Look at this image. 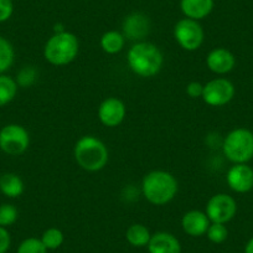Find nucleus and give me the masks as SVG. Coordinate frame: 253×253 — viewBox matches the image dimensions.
Returning <instances> with one entry per match:
<instances>
[{"label": "nucleus", "mask_w": 253, "mask_h": 253, "mask_svg": "<svg viewBox=\"0 0 253 253\" xmlns=\"http://www.w3.org/2000/svg\"><path fill=\"white\" fill-rule=\"evenodd\" d=\"M126 62L133 74L143 79H150L160 72L164 56L157 45L148 41H139L128 50Z\"/></svg>", "instance_id": "nucleus-1"}, {"label": "nucleus", "mask_w": 253, "mask_h": 253, "mask_svg": "<svg viewBox=\"0 0 253 253\" xmlns=\"http://www.w3.org/2000/svg\"><path fill=\"white\" fill-rule=\"evenodd\" d=\"M177 180L165 170H153L142 181V194L145 200L155 206H163L175 199L177 194Z\"/></svg>", "instance_id": "nucleus-2"}, {"label": "nucleus", "mask_w": 253, "mask_h": 253, "mask_svg": "<svg viewBox=\"0 0 253 253\" xmlns=\"http://www.w3.org/2000/svg\"><path fill=\"white\" fill-rule=\"evenodd\" d=\"M74 157L81 169L96 172L103 169L109 159L106 144L93 135H84L76 142Z\"/></svg>", "instance_id": "nucleus-3"}, {"label": "nucleus", "mask_w": 253, "mask_h": 253, "mask_svg": "<svg viewBox=\"0 0 253 253\" xmlns=\"http://www.w3.org/2000/svg\"><path fill=\"white\" fill-rule=\"evenodd\" d=\"M80 51L79 39L69 31L55 33L43 46V57L53 66H66L76 60Z\"/></svg>", "instance_id": "nucleus-4"}, {"label": "nucleus", "mask_w": 253, "mask_h": 253, "mask_svg": "<svg viewBox=\"0 0 253 253\" xmlns=\"http://www.w3.org/2000/svg\"><path fill=\"white\" fill-rule=\"evenodd\" d=\"M225 157L233 164H247L253 159V133L247 128H236L223 139Z\"/></svg>", "instance_id": "nucleus-5"}, {"label": "nucleus", "mask_w": 253, "mask_h": 253, "mask_svg": "<svg viewBox=\"0 0 253 253\" xmlns=\"http://www.w3.org/2000/svg\"><path fill=\"white\" fill-rule=\"evenodd\" d=\"M174 39L182 50L193 52L201 47L205 40V33L199 21L184 18L175 24Z\"/></svg>", "instance_id": "nucleus-6"}, {"label": "nucleus", "mask_w": 253, "mask_h": 253, "mask_svg": "<svg viewBox=\"0 0 253 253\" xmlns=\"http://www.w3.org/2000/svg\"><path fill=\"white\" fill-rule=\"evenodd\" d=\"M30 145L29 132L20 124H6L0 129V149L11 157L24 154Z\"/></svg>", "instance_id": "nucleus-7"}, {"label": "nucleus", "mask_w": 253, "mask_h": 253, "mask_svg": "<svg viewBox=\"0 0 253 253\" xmlns=\"http://www.w3.org/2000/svg\"><path fill=\"white\" fill-rule=\"evenodd\" d=\"M237 212V203L228 194H216L209 199L206 204L205 213L211 222L227 223L232 220Z\"/></svg>", "instance_id": "nucleus-8"}, {"label": "nucleus", "mask_w": 253, "mask_h": 253, "mask_svg": "<svg viewBox=\"0 0 253 253\" xmlns=\"http://www.w3.org/2000/svg\"><path fill=\"white\" fill-rule=\"evenodd\" d=\"M235 92V86L230 80L217 77L204 84V93L201 98L208 106L222 107L232 101Z\"/></svg>", "instance_id": "nucleus-9"}, {"label": "nucleus", "mask_w": 253, "mask_h": 253, "mask_svg": "<svg viewBox=\"0 0 253 253\" xmlns=\"http://www.w3.org/2000/svg\"><path fill=\"white\" fill-rule=\"evenodd\" d=\"M97 116L104 126L114 128L118 126L126 118V107L122 99L117 97H108L99 104Z\"/></svg>", "instance_id": "nucleus-10"}, {"label": "nucleus", "mask_w": 253, "mask_h": 253, "mask_svg": "<svg viewBox=\"0 0 253 253\" xmlns=\"http://www.w3.org/2000/svg\"><path fill=\"white\" fill-rule=\"evenodd\" d=\"M226 182L235 193H248L253 189V169L247 164H233L226 175Z\"/></svg>", "instance_id": "nucleus-11"}, {"label": "nucleus", "mask_w": 253, "mask_h": 253, "mask_svg": "<svg viewBox=\"0 0 253 253\" xmlns=\"http://www.w3.org/2000/svg\"><path fill=\"white\" fill-rule=\"evenodd\" d=\"M150 31V20L142 13H132L126 16L122 24V34L124 38L133 41H143Z\"/></svg>", "instance_id": "nucleus-12"}, {"label": "nucleus", "mask_w": 253, "mask_h": 253, "mask_svg": "<svg viewBox=\"0 0 253 253\" xmlns=\"http://www.w3.org/2000/svg\"><path fill=\"white\" fill-rule=\"evenodd\" d=\"M206 66L215 75H226L235 69L236 57L227 48L216 47L209 52Z\"/></svg>", "instance_id": "nucleus-13"}, {"label": "nucleus", "mask_w": 253, "mask_h": 253, "mask_svg": "<svg viewBox=\"0 0 253 253\" xmlns=\"http://www.w3.org/2000/svg\"><path fill=\"white\" fill-rule=\"evenodd\" d=\"M211 221L205 211L190 210L181 217V228L186 235L191 237H201L206 235Z\"/></svg>", "instance_id": "nucleus-14"}, {"label": "nucleus", "mask_w": 253, "mask_h": 253, "mask_svg": "<svg viewBox=\"0 0 253 253\" xmlns=\"http://www.w3.org/2000/svg\"><path fill=\"white\" fill-rule=\"evenodd\" d=\"M147 248L149 253H181L180 241L172 233L165 231L153 233Z\"/></svg>", "instance_id": "nucleus-15"}, {"label": "nucleus", "mask_w": 253, "mask_h": 253, "mask_svg": "<svg viewBox=\"0 0 253 253\" xmlns=\"http://www.w3.org/2000/svg\"><path fill=\"white\" fill-rule=\"evenodd\" d=\"M213 0H180V9L185 18L200 21L212 11Z\"/></svg>", "instance_id": "nucleus-16"}, {"label": "nucleus", "mask_w": 253, "mask_h": 253, "mask_svg": "<svg viewBox=\"0 0 253 253\" xmlns=\"http://www.w3.org/2000/svg\"><path fill=\"white\" fill-rule=\"evenodd\" d=\"M0 191L9 199H16L23 195L24 181L19 175L8 172L0 177Z\"/></svg>", "instance_id": "nucleus-17"}, {"label": "nucleus", "mask_w": 253, "mask_h": 253, "mask_svg": "<svg viewBox=\"0 0 253 253\" xmlns=\"http://www.w3.org/2000/svg\"><path fill=\"white\" fill-rule=\"evenodd\" d=\"M150 237H152V233H150L149 228L143 223H133L126 228V240L133 247H147Z\"/></svg>", "instance_id": "nucleus-18"}, {"label": "nucleus", "mask_w": 253, "mask_h": 253, "mask_svg": "<svg viewBox=\"0 0 253 253\" xmlns=\"http://www.w3.org/2000/svg\"><path fill=\"white\" fill-rule=\"evenodd\" d=\"M101 48L108 55H116L123 50L126 45V38L121 31L109 30L102 35L99 41Z\"/></svg>", "instance_id": "nucleus-19"}, {"label": "nucleus", "mask_w": 253, "mask_h": 253, "mask_svg": "<svg viewBox=\"0 0 253 253\" xmlns=\"http://www.w3.org/2000/svg\"><path fill=\"white\" fill-rule=\"evenodd\" d=\"M18 84L6 75H0V107L10 103L18 93Z\"/></svg>", "instance_id": "nucleus-20"}, {"label": "nucleus", "mask_w": 253, "mask_h": 253, "mask_svg": "<svg viewBox=\"0 0 253 253\" xmlns=\"http://www.w3.org/2000/svg\"><path fill=\"white\" fill-rule=\"evenodd\" d=\"M14 58H15V51L13 45L5 38L0 36V75H4V72L13 66Z\"/></svg>", "instance_id": "nucleus-21"}, {"label": "nucleus", "mask_w": 253, "mask_h": 253, "mask_svg": "<svg viewBox=\"0 0 253 253\" xmlns=\"http://www.w3.org/2000/svg\"><path fill=\"white\" fill-rule=\"evenodd\" d=\"M40 240L46 247V250L53 251L57 250V248H60L62 246L63 241H65V235H63V232L60 228L50 227L43 231Z\"/></svg>", "instance_id": "nucleus-22"}, {"label": "nucleus", "mask_w": 253, "mask_h": 253, "mask_svg": "<svg viewBox=\"0 0 253 253\" xmlns=\"http://www.w3.org/2000/svg\"><path fill=\"white\" fill-rule=\"evenodd\" d=\"M206 237L209 238L210 242L215 243V245H221L227 240L228 230L225 223L211 222L208 228V232H206Z\"/></svg>", "instance_id": "nucleus-23"}, {"label": "nucleus", "mask_w": 253, "mask_h": 253, "mask_svg": "<svg viewBox=\"0 0 253 253\" xmlns=\"http://www.w3.org/2000/svg\"><path fill=\"white\" fill-rule=\"evenodd\" d=\"M19 217L18 209L11 204H3L0 205V226L1 227H9L14 225Z\"/></svg>", "instance_id": "nucleus-24"}, {"label": "nucleus", "mask_w": 253, "mask_h": 253, "mask_svg": "<svg viewBox=\"0 0 253 253\" xmlns=\"http://www.w3.org/2000/svg\"><path fill=\"white\" fill-rule=\"evenodd\" d=\"M16 253H47V250L40 238L29 237L19 245Z\"/></svg>", "instance_id": "nucleus-25"}, {"label": "nucleus", "mask_w": 253, "mask_h": 253, "mask_svg": "<svg viewBox=\"0 0 253 253\" xmlns=\"http://www.w3.org/2000/svg\"><path fill=\"white\" fill-rule=\"evenodd\" d=\"M18 86L30 87L36 81V71L33 67H24L18 74V79L15 80Z\"/></svg>", "instance_id": "nucleus-26"}, {"label": "nucleus", "mask_w": 253, "mask_h": 253, "mask_svg": "<svg viewBox=\"0 0 253 253\" xmlns=\"http://www.w3.org/2000/svg\"><path fill=\"white\" fill-rule=\"evenodd\" d=\"M14 5L11 0H0V23L9 20L13 15Z\"/></svg>", "instance_id": "nucleus-27"}, {"label": "nucleus", "mask_w": 253, "mask_h": 253, "mask_svg": "<svg viewBox=\"0 0 253 253\" xmlns=\"http://www.w3.org/2000/svg\"><path fill=\"white\" fill-rule=\"evenodd\" d=\"M186 93L191 98H201L204 93V84L198 81L190 82L186 86Z\"/></svg>", "instance_id": "nucleus-28"}, {"label": "nucleus", "mask_w": 253, "mask_h": 253, "mask_svg": "<svg viewBox=\"0 0 253 253\" xmlns=\"http://www.w3.org/2000/svg\"><path fill=\"white\" fill-rule=\"evenodd\" d=\"M11 236L5 227L0 226V253H6L10 248Z\"/></svg>", "instance_id": "nucleus-29"}, {"label": "nucleus", "mask_w": 253, "mask_h": 253, "mask_svg": "<svg viewBox=\"0 0 253 253\" xmlns=\"http://www.w3.org/2000/svg\"><path fill=\"white\" fill-rule=\"evenodd\" d=\"M245 253H253V237L246 243L245 247Z\"/></svg>", "instance_id": "nucleus-30"}, {"label": "nucleus", "mask_w": 253, "mask_h": 253, "mask_svg": "<svg viewBox=\"0 0 253 253\" xmlns=\"http://www.w3.org/2000/svg\"><path fill=\"white\" fill-rule=\"evenodd\" d=\"M252 82H253V80H252Z\"/></svg>", "instance_id": "nucleus-31"}]
</instances>
